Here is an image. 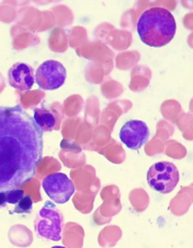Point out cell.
<instances>
[{"label": "cell", "instance_id": "1", "mask_svg": "<svg viewBox=\"0 0 193 248\" xmlns=\"http://www.w3.org/2000/svg\"><path fill=\"white\" fill-rule=\"evenodd\" d=\"M44 154V132L21 106H0V192L32 179Z\"/></svg>", "mask_w": 193, "mask_h": 248}, {"label": "cell", "instance_id": "2", "mask_svg": "<svg viewBox=\"0 0 193 248\" xmlns=\"http://www.w3.org/2000/svg\"><path fill=\"white\" fill-rule=\"evenodd\" d=\"M142 42L151 47L170 44L177 33V22L173 14L162 7H153L143 13L137 24Z\"/></svg>", "mask_w": 193, "mask_h": 248}, {"label": "cell", "instance_id": "3", "mask_svg": "<svg viewBox=\"0 0 193 248\" xmlns=\"http://www.w3.org/2000/svg\"><path fill=\"white\" fill-rule=\"evenodd\" d=\"M64 223L63 213L55 204L48 202L35 217V232L41 238L59 242L63 238Z\"/></svg>", "mask_w": 193, "mask_h": 248}, {"label": "cell", "instance_id": "11", "mask_svg": "<svg viewBox=\"0 0 193 248\" xmlns=\"http://www.w3.org/2000/svg\"><path fill=\"white\" fill-rule=\"evenodd\" d=\"M24 198V191L22 189H13L6 192V202L8 204L16 205Z\"/></svg>", "mask_w": 193, "mask_h": 248}, {"label": "cell", "instance_id": "4", "mask_svg": "<svg viewBox=\"0 0 193 248\" xmlns=\"http://www.w3.org/2000/svg\"><path fill=\"white\" fill-rule=\"evenodd\" d=\"M148 185L161 194L174 191L179 182V171L171 162H159L151 166L147 172Z\"/></svg>", "mask_w": 193, "mask_h": 248}, {"label": "cell", "instance_id": "12", "mask_svg": "<svg viewBox=\"0 0 193 248\" xmlns=\"http://www.w3.org/2000/svg\"><path fill=\"white\" fill-rule=\"evenodd\" d=\"M6 204V192H0V208H4Z\"/></svg>", "mask_w": 193, "mask_h": 248}, {"label": "cell", "instance_id": "5", "mask_svg": "<svg viewBox=\"0 0 193 248\" xmlns=\"http://www.w3.org/2000/svg\"><path fill=\"white\" fill-rule=\"evenodd\" d=\"M67 77L66 69L60 62H43L35 74V81L39 88L45 91H55L63 87Z\"/></svg>", "mask_w": 193, "mask_h": 248}, {"label": "cell", "instance_id": "9", "mask_svg": "<svg viewBox=\"0 0 193 248\" xmlns=\"http://www.w3.org/2000/svg\"><path fill=\"white\" fill-rule=\"evenodd\" d=\"M35 123L43 130V132H51L53 130L58 129L57 124L58 119L55 113L46 108L34 109V117Z\"/></svg>", "mask_w": 193, "mask_h": 248}, {"label": "cell", "instance_id": "6", "mask_svg": "<svg viewBox=\"0 0 193 248\" xmlns=\"http://www.w3.org/2000/svg\"><path fill=\"white\" fill-rule=\"evenodd\" d=\"M42 186L49 199L58 204L68 202L76 191L74 183L61 172L48 175L43 180Z\"/></svg>", "mask_w": 193, "mask_h": 248}, {"label": "cell", "instance_id": "10", "mask_svg": "<svg viewBox=\"0 0 193 248\" xmlns=\"http://www.w3.org/2000/svg\"><path fill=\"white\" fill-rule=\"evenodd\" d=\"M33 202L30 196H24V198L16 204V208L11 212V214H31L32 212Z\"/></svg>", "mask_w": 193, "mask_h": 248}, {"label": "cell", "instance_id": "7", "mask_svg": "<svg viewBox=\"0 0 193 248\" xmlns=\"http://www.w3.org/2000/svg\"><path fill=\"white\" fill-rule=\"evenodd\" d=\"M119 137L129 149L138 151L148 142L150 130L145 122L131 120L121 128Z\"/></svg>", "mask_w": 193, "mask_h": 248}, {"label": "cell", "instance_id": "8", "mask_svg": "<svg viewBox=\"0 0 193 248\" xmlns=\"http://www.w3.org/2000/svg\"><path fill=\"white\" fill-rule=\"evenodd\" d=\"M9 84L14 89L26 93L32 89L35 74L32 67L22 62H17L8 72Z\"/></svg>", "mask_w": 193, "mask_h": 248}]
</instances>
